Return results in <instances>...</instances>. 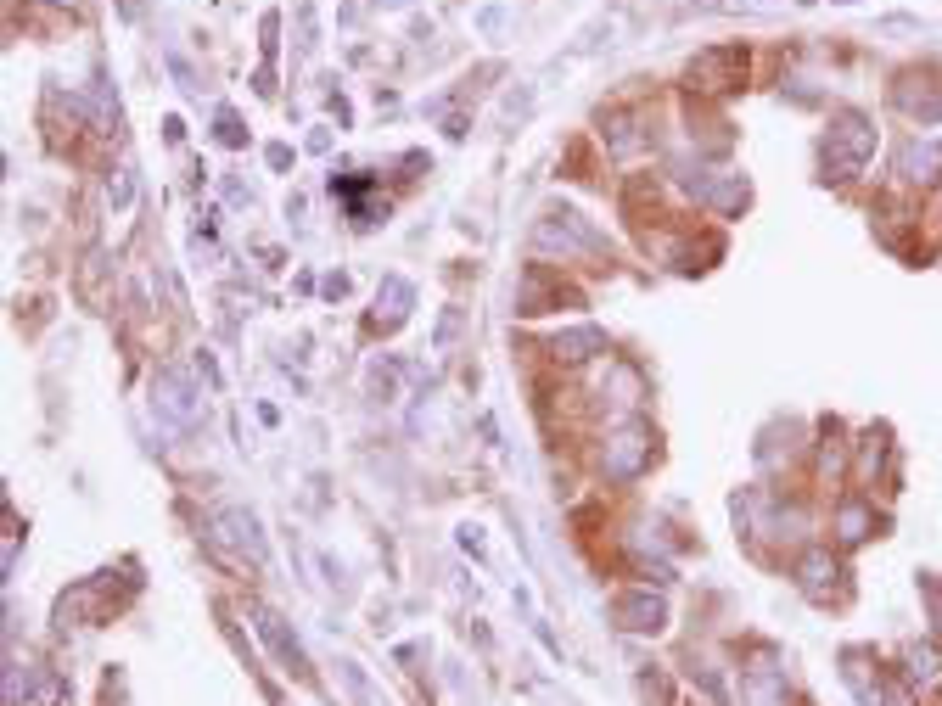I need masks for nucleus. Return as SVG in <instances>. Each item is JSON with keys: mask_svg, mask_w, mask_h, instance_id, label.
<instances>
[{"mask_svg": "<svg viewBox=\"0 0 942 706\" xmlns=\"http://www.w3.org/2000/svg\"><path fill=\"white\" fill-rule=\"evenodd\" d=\"M870 152H875V124L864 113H836V124H830V135H825V169L836 174V180H847V174H858L864 163H870Z\"/></svg>", "mask_w": 942, "mask_h": 706, "instance_id": "1", "label": "nucleus"}, {"mask_svg": "<svg viewBox=\"0 0 942 706\" xmlns=\"http://www.w3.org/2000/svg\"><path fill=\"white\" fill-rule=\"evenodd\" d=\"M746 79V51L741 45H718V51H701L690 62V85L701 90H735Z\"/></svg>", "mask_w": 942, "mask_h": 706, "instance_id": "2", "label": "nucleus"}, {"mask_svg": "<svg viewBox=\"0 0 942 706\" xmlns=\"http://www.w3.org/2000/svg\"><path fill=\"white\" fill-rule=\"evenodd\" d=\"M533 241H539V247H561V253H595V247H600V236H595V230H589L572 208H561V213H550V219H539Z\"/></svg>", "mask_w": 942, "mask_h": 706, "instance_id": "3", "label": "nucleus"}, {"mask_svg": "<svg viewBox=\"0 0 942 706\" xmlns=\"http://www.w3.org/2000/svg\"><path fill=\"white\" fill-rule=\"evenodd\" d=\"M214 538H219V544H230L236 555H247V561H264V533H258V522L247 516V510H219V516H214Z\"/></svg>", "mask_w": 942, "mask_h": 706, "instance_id": "4", "label": "nucleus"}, {"mask_svg": "<svg viewBox=\"0 0 942 706\" xmlns=\"http://www.w3.org/2000/svg\"><path fill=\"white\" fill-rule=\"evenodd\" d=\"M157 410H163V421H169V426H191L202 415V404H197V393H191L174 370H163V376H157Z\"/></svg>", "mask_w": 942, "mask_h": 706, "instance_id": "5", "label": "nucleus"}, {"mask_svg": "<svg viewBox=\"0 0 942 706\" xmlns=\"http://www.w3.org/2000/svg\"><path fill=\"white\" fill-rule=\"evenodd\" d=\"M645 460H651V438H645V432H623V438H612L606 449H600L606 477H634Z\"/></svg>", "mask_w": 942, "mask_h": 706, "instance_id": "6", "label": "nucleus"}, {"mask_svg": "<svg viewBox=\"0 0 942 706\" xmlns=\"http://www.w3.org/2000/svg\"><path fill=\"white\" fill-rule=\"evenodd\" d=\"M544 303H578L572 292H561V286H550V275H544L539 264L522 275V292H516V309L522 314H544Z\"/></svg>", "mask_w": 942, "mask_h": 706, "instance_id": "7", "label": "nucleus"}, {"mask_svg": "<svg viewBox=\"0 0 942 706\" xmlns=\"http://www.w3.org/2000/svg\"><path fill=\"white\" fill-rule=\"evenodd\" d=\"M410 303H415L410 281L387 275V281H382V297H376V325H387V331H393V325H399L404 314H410Z\"/></svg>", "mask_w": 942, "mask_h": 706, "instance_id": "8", "label": "nucleus"}, {"mask_svg": "<svg viewBox=\"0 0 942 706\" xmlns=\"http://www.w3.org/2000/svg\"><path fill=\"white\" fill-rule=\"evenodd\" d=\"M550 348H556V359L578 365V359H589V353H606V331H595V325H578V331H561Z\"/></svg>", "mask_w": 942, "mask_h": 706, "instance_id": "9", "label": "nucleus"}, {"mask_svg": "<svg viewBox=\"0 0 942 706\" xmlns=\"http://www.w3.org/2000/svg\"><path fill=\"white\" fill-rule=\"evenodd\" d=\"M898 107L909 118H920V124H937V118H942V90H914V79H903V85H898Z\"/></svg>", "mask_w": 942, "mask_h": 706, "instance_id": "10", "label": "nucleus"}, {"mask_svg": "<svg viewBox=\"0 0 942 706\" xmlns=\"http://www.w3.org/2000/svg\"><path fill=\"white\" fill-rule=\"evenodd\" d=\"M617 617H623V628H662V600L628 594V600H617Z\"/></svg>", "mask_w": 942, "mask_h": 706, "instance_id": "11", "label": "nucleus"}, {"mask_svg": "<svg viewBox=\"0 0 942 706\" xmlns=\"http://www.w3.org/2000/svg\"><path fill=\"white\" fill-rule=\"evenodd\" d=\"M937 163H942V152H937V146H909V157H903V169H909V180H937Z\"/></svg>", "mask_w": 942, "mask_h": 706, "instance_id": "12", "label": "nucleus"}, {"mask_svg": "<svg viewBox=\"0 0 942 706\" xmlns=\"http://www.w3.org/2000/svg\"><path fill=\"white\" fill-rule=\"evenodd\" d=\"M129 197H135V169H118V180L107 185V202H113V208H129Z\"/></svg>", "mask_w": 942, "mask_h": 706, "instance_id": "13", "label": "nucleus"}, {"mask_svg": "<svg viewBox=\"0 0 942 706\" xmlns=\"http://www.w3.org/2000/svg\"><path fill=\"white\" fill-rule=\"evenodd\" d=\"M219 141H225V146H242V141H247V129L236 124V113H230V107H219Z\"/></svg>", "mask_w": 942, "mask_h": 706, "instance_id": "14", "label": "nucleus"}, {"mask_svg": "<svg viewBox=\"0 0 942 706\" xmlns=\"http://www.w3.org/2000/svg\"><path fill=\"white\" fill-rule=\"evenodd\" d=\"M169 68H174V79H180V90H191V96H197V73H191V62L186 57H180V51H169Z\"/></svg>", "mask_w": 942, "mask_h": 706, "instance_id": "15", "label": "nucleus"}, {"mask_svg": "<svg viewBox=\"0 0 942 706\" xmlns=\"http://www.w3.org/2000/svg\"><path fill=\"white\" fill-rule=\"evenodd\" d=\"M477 29H483L488 40H500V29H505V6H483V17H477Z\"/></svg>", "mask_w": 942, "mask_h": 706, "instance_id": "16", "label": "nucleus"}, {"mask_svg": "<svg viewBox=\"0 0 942 706\" xmlns=\"http://www.w3.org/2000/svg\"><path fill=\"white\" fill-rule=\"evenodd\" d=\"M371 393L382 398V404H393V370H382V365L371 370Z\"/></svg>", "mask_w": 942, "mask_h": 706, "instance_id": "17", "label": "nucleus"}, {"mask_svg": "<svg viewBox=\"0 0 942 706\" xmlns=\"http://www.w3.org/2000/svg\"><path fill=\"white\" fill-rule=\"evenodd\" d=\"M57 6H73V0H57Z\"/></svg>", "mask_w": 942, "mask_h": 706, "instance_id": "18", "label": "nucleus"}]
</instances>
